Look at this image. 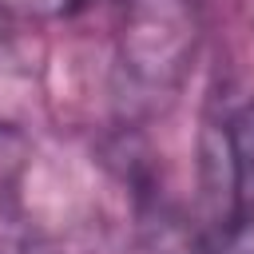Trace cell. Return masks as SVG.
I'll return each instance as SVG.
<instances>
[{
    "mask_svg": "<svg viewBox=\"0 0 254 254\" xmlns=\"http://www.w3.org/2000/svg\"><path fill=\"white\" fill-rule=\"evenodd\" d=\"M20 155H24L20 139L8 135V131H0V194H4V190L12 187V179H16V171H20Z\"/></svg>",
    "mask_w": 254,
    "mask_h": 254,
    "instance_id": "3957f363",
    "label": "cell"
},
{
    "mask_svg": "<svg viewBox=\"0 0 254 254\" xmlns=\"http://www.w3.org/2000/svg\"><path fill=\"white\" fill-rule=\"evenodd\" d=\"M222 155H226L230 202H234V210H250L254 206V99L226 119Z\"/></svg>",
    "mask_w": 254,
    "mask_h": 254,
    "instance_id": "6da1fadb",
    "label": "cell"
},
{
    "mask_svg": "<svg viewBox=\"0 0 254 254\" xmlns=\"http://www.w3.org/2000/svg\"><path fill=\"white\" fill-rule=\"evenodd\" d=\"M210 254H254V206L234 210V218L218 230Z\"/></svg>",
    "mask_w": 254,
    "mask_h": 254,
    "instance_id": "7a4b0ae2",
    "label": "cell"
},
{
    "mask_svg": "<svg viewBox=\"0 0 254 254\" xmlns=\"http://www.w3.org/2000/svg\"><path fill=\"white\" fill-rule=\"evenodd\" d=\"M0 254H44V250H36L28 242H16V238H0Z\"/></svg>",
    "mask_w": 254,
    "mask_h": 254,
    "instance_id": "277c9868",
    "label": "cell"
}]
</instances>
